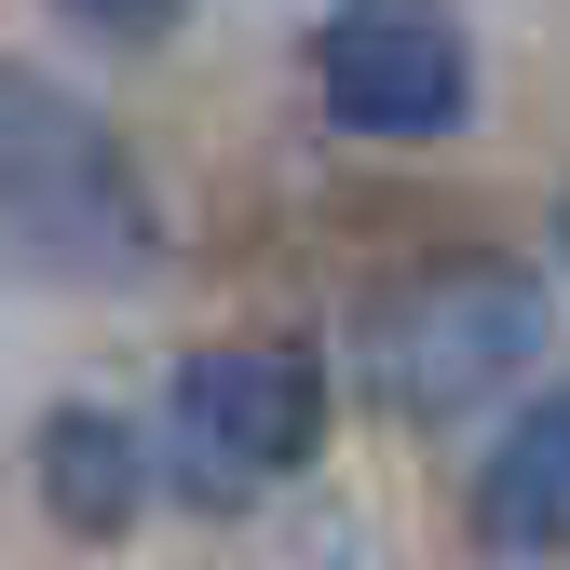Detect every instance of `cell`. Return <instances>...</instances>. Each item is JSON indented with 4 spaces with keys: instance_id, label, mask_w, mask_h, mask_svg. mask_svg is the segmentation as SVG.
<instances>
[{
    "instance_id": "obj_1",
    "label": "cell",
    "mask_w": 570,
    "mask_h": 570,
    "mask_svg": "<svg viewBox=\"0 0 570 570\" xmlns=\"http://www.w3.org/2000/svg\"><path fill=\"white\" fill-rule=\"evenodd\" d=\"M543 353V285L517 258H407L353 299V394L407 435H449Z\"/></svg>"
},
{
    "instance_id": "obj_2",
    "label": "cell",
    "mask_w": 570,
    "mask_h": 570,
    "mask_svg": "<svg viewBox=\"0 0 570 570\" xmlns=\"http://www.w3.org/2000/svg\"><path fill=\"white\" fill-rule=\"evenodd\" d=\"M0 258L41 285H136L164 258L122 136L55 82H0Z\"/></svg>"
},
{
    "instance_id": "obj_3",
    "label": "cell",
    "mask_w": 570,
    "mask_h": 570,
    "mask_svg": "<svg viewBox=\"0 0 570 570\" xmlns=\"http://www.w3.org/2000/svg\"><path fill=\"white\" fill-rule=\"evenodd\" d=\"M326 449V353L313 340H204L164 394V475L190 503H258Z\"/></svg>"
},
{
    "instance_id": "obj_4",
    "label": "cell",
    "mask_w": 570,
    "mask_h": 570,
    "mask_svg": "<svg viewBox=\"0 0 570 570\" xmlns=\"http://www.w3.org/2000/svg\"><path fill=\"white\" fill-rule=\"evenodd\" d=\"M313 96L367 150H449L475 122V41L449 0H340L313 28Z\"/></svg>"
},
{
    "instance_id": "obj_5",
    "label": "cell",
    "mask_w": 570,
    "mask_h": 570,
    "mask_svg": "<svg viewBox=\"0 0 570 570\" xmlns=\"http://www.w3.org/2000/svg\"><path fill=\"white\" fill-rule=\"evenodd\" d=\"M28 475H41V517H55V530H82V543H122L136 517H150V489H164V449L136 435L122 407H41V435H28Z\"/></svg>"
},
{
    "instance_id": "obj_6",
    "label": "cell",
    "mask_w": 570,
    "mask_h": 570,
    "mask_svg": "<svg viewBox=\"0 0 570 570\" xmlns=\"http://www.w3.org/2000/svg\"><path fill=\"white\" fill-rule=\"evenodd\" d=\"M475 543L489 557H570V381L530 394L475 475Z\"/></svg>"
},
{
    "instance_id": "obj_7",
    "label": "cell",
    "mask_w": 570,
    "mask_h": 570,
    "mask_svg": "<svg viewBox=\"0 0 570 570\" xmlns=\"http://www.w3.org/2000/svg\"><path fill=\"white\" fill-rule=\"evenodd\" d=\"M55 14H68V28H96V41H164L190 0H55Z\"/></svg>"
},
{
    "instance_id": "obj_8",
    "label": "cell",
    "mask_w": 570,
    "mask_h": 570,
    "mask_svg": "<svg viewBox=\"0 0 570 570\" xmlns=\"http://www.w3.org/2000/svg\"><path fill=\"white\" fill-rule=\"evenodd\" d=\"M557 245H570V190H557Z\"/></svg>"
}]
</instances>
